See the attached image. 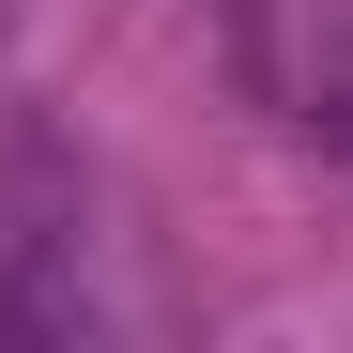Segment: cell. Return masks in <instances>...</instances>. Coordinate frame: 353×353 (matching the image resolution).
<instances>
[{
	"instance_id": "6da1fadb",
	"label": "cell",
	"mask_w": 353,
	"mask_h": 353,
	"mask_svg": "<svg viewBox=\"0 0 353 353\" xmlns=\"http://www.w3.org/2000/svg\"><path fill=\"white\" fill-rule=\"evenodd\" d=\"M77 246V169L46 154L31 123H0V323L46 307V261Z\"/></svg>"
}]
</instances>
